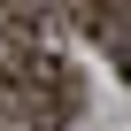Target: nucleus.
Returning a JSON list of instances; mask_svg holds the SVG:
<instances>
[{
	"mask_svg": "<svg viewBox=\"0 0 131 131\" xmlns=\"http://www.w3.org/2000/svg\"><path fill=\"white\" fill-rule=\"evenodd\" d=\"M0 85H8V100L23 108V123H70L77 100H85L77 70L54 46H8V77H0Z\"/></svg>",
	"mask_w": 131,
	"mask_h": 131,
	"instance_id": "nucleus-1",
	"label": "nucleus"
}]
</instances>
